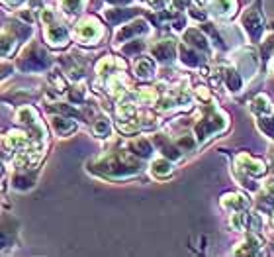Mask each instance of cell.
<instances>
[{
  "instance_id": "1",
  "label": "cell",
  "mask_w": 274,
  "mask_h": 257,
  "mask_svg": "<svg viewBox=\"0 0 274 257\" xmlns=\"http://www.w3.org/2000/svg\"><path fill=\"white\" fill-rule=\"evenodd\" d=\"M47 65H49V59L37 44H33L30 49H26L22 59H20V69H24V71H41Z\"/></svg>"
},
{
  "instance_id": "2",
  "label": "cell",
  "mask_w": 274,
  "mask_h": 257,
  "mask_svg": "<svg viewBox=\"0 0 274 257\" xmlns=\"http://www.w3.org/2000/svg\"><path fill=\"white\" fill-rule=\"evenodd\" d=\"M263 14L259 10V0L252 4L249 10L243 14V28L249 32V35L252 37V42H259L261 34H263Z\"/></svg>"
},
{
  "instance_id": "3",
  "label": "cell",
  "mask_w": 274,
  "mask_h": 257,
  "mask_svg": "<svg viewBox=\"0 0 274 257\" xmlns=\"http://www.w3.org/2000/svg\"><path fill=\"white\" fill-rule=\"evenodd\" d=\"M225 128V118L221 114H209L206 120H200V124L196 126V135L198 140H204L214 132H219Z\"/></svg>"
},
{
  "instance_id": "4",
  "label": "cell",
  "mask_w": 274,
  "mask_h": 257,
  "mask_svg": "<svg viewBox=\"0 0 274 257\" xmlns=\"http://www.w3.org/2000/svg\"><path fill=\"white\" fill-rule=\"evenodd\" d=\"M67 37H69V34H67L65 26L55 22L47 24V28H45V39L51 45H65Z\"/></svg>"
},
{
  "instance_id": "5",
  "label": "cell",
  "mask_w": 274,
  "mask_h": 257,
  "mask_svg": "<svg viewBox=\"0 0 274 257\" xmlns=\"http://www.w3.org/2000/svg\"><path fill=\"white\" fill-rule=\"evenodd\" d=\"M102 35V28L94 20H87L78 26V37L85 42H96Z\"/></svg>"
},
{
  "instance_id": "6",
  "label": "cell",
  "mask_w": 274,
  "mask_h": 257,
  "mask_svg": "<svg viewBox=\"0 0 274 257\" xmlns=\"http://www.w3.org/2000/svg\"><path fill=\"white\" fill-rule=\"evenodd\" d=\"M153 55L157 57V59H161V61H171L173 57H175V42L173 39H163L161 44L153 45Z\"/></svg>"
},
{
  "instance_id": "7",
  "label": "cell",
  "mask_w": 274,
  "mask_h": 257,
  "mask_svg": "<svg viewBox=\"0 0 274 257\" xmlns=\"http://www.w3.org/2000/svg\"><path fill=\"white\" fill-rule=\"evenodd\" d=\"M149 28H147V24L143 22V20H137V22L130 24V26H125L123 30H121L120 34H118V42H125V39H130L133 35H139V34H145Z\"/></svg>"
},
{
  "instance_id": "8",
  "label": "cell",
  "mask_w": 274,
  "mask_h": 257,
  "mask_svg": "<svg viewBox=\"0 0 274 257\" xmlns=\"http://www.w3.org/2000/svg\"><path fill=\"white\" fill-rule=\"evenodd\" d=\"M184 39H186L188 44L192 45V47H196L200 51H204V53H208V39L204 37V34H200V30H188L186 34H184Z\"/></svg>"
},
{
  "instance_id": "9",
  "label": "cell",
  "mask_w": 274,
  "mask_h": 257,
  "mask_svg": "<svg viewBox=\"0 0 274 257\" xmlns=\"http://www.w3.org/2000/svg\"><path fill=\"white\" fill-rule=\"evenodd\" d=\"M53 130L57 132L59 135H69L71 132H75L77 130V124L73 122V120H69V118H61V116H55L53 120Z\"/></svg>"
},
{
  "instance_id": "10",
  "label": "cell",
  "mask_w": 274,
  "mask_h": 257,
  "mask_svg": "<svg viewBox=\"0 0 274 257\" xmlns=\"http://www.w3.org/2000/svg\"><path fill=\"white\" fill-rule=\"evenodd\" d=\"M239 161H241L243 169H245L247 173H251V175H263L264 173L263 161H257V159H252V157H249V155H241Z\"/></svg>"
},
{
  "instance_id": "11",
  "label": "cell",
  "mask_w": 274,
  "mask_h": 257,
  "mask_svg": "<svg viewBox=\"0 0 274 257\" xmlns=\"http://www.w3.org/2000/svg\"><path fill=\"white\" fill-rule=\"evenodd\" d=\"M155 144L163 151L164 157H168V159H180V151L173 144H166V140H164L163 135H155Z\"/></svg>"
},
{
  "instance_id": "12",
  "label": "cell",
  "mask_w": 274,
  "mask_h": 257,
  "mask_svg": "<svg viewBox=\"0 0 274 257\" xmlns=\"http://www.w3.org/2000/svg\"><path fill=\"white\" fill-rule=\"evenodd\" d=\"M130 147H132L133 153H135V155H139V157H149L151 155V151H153L151 144H149L145 137H137V140H133L132 144H130Z\"/></svg>"
},
{
  "instance_id": "13",
  "label": "cell",
  "mask_w": 274,
  "mask_h": 257,
  "mask_svg": "<svg viewBox=\"0 0 274 257\" xmlns=\"http://www.w3.org/2000/svg\"><path fill=\"white\" fill-rule=\"evenodd\" d=\"M180 59H182V63H186L190 67H198V65H202V57L198 55L196 51H192L190 47H180Z\"/></svg>"
},
{
  "instance_id": "14",
  "label": "cell",
  "mask_w": 274,
  "mask_h": 257,
  "mask_svg": "<svg viewBox=\"0 0 274 257\" xmlns=\"http://www.w3.org/2000/svg\"><path fill=\"white\" fill-rule=\"evenodd\" d=\"M221 202H223L225 208H231V210H243L247 206V201L243 199L241 194H225Z\"/></svg>"
},
{
  "instance_id": "15",
  "label": "cell",
  "mask_w": 274,
  "mask_h": 257,
  "mask_svg": "<svg viewBox=\"0 0 274 257\" xmlns=\"http://www.w3.org/2000/svg\"><path fill=\"white\" fill-rule=\"evenodd\" d=\"M151 73H153V63H151L147 57H143V59H139V61L135 63V75H137V77L147 78Z\"/></svg>"
},
{
  "instance_id": "16",
  "label": "cell",
  "mask_w": 274,
  "mask_h": 257,
  "mask_svg": "<svg viewBox=\"0 0 274 257\" xmlns=\"http://www.w3.org/2000/svg\"><path fill=\"white\" fill-rule=\"evenodd\" d=\"M151 171H153L155 175H159V177L168 175V173H171V163H168V159H157V161H153Z\"/></svg>"
},
{
  "instance_id": "17",
  "label": "cell",
  "mask_w": 274,
  "mask_h": 257,
  "mask_svg": "<svg viewBox=\"0 0 274 257\" xmlns=\"http://www.w3.org/2000/svg\"><path fill=\"white\" fill-rule=\"evenodd\" d=\"M135 16V12H121V10H108L106 12V20L110 24H118V20H128V18H132Z\"/></svg>"
},
{
  "instance_id": "18",
  "label": "cell",
  "mask_w": 274,
  "mask_h": 257,
  "mask_svg": "<svg viewBox=\"0 0 274 257\" xmlns=\"http://www.w3.org/2000/svg\"><path fill=\"white\" fill-rule=\"evenodd\" d=\"M225 83H227V87H229L231 90L241 89V78L237 75V71H233V69H227V71H225Z\"/></svg>"
},
{
  "instance_id": "19",
  "label": "cell",
  "mask_w": 274,
  "mask_h": 257,
  "mask_svg": "<svg viewBox=\"0 0 274 257\" xmlns=\"http://www.w3.org/2000/svg\"><path fill=\"white\" fill-rule=\"evenodd\" d=\"M35 118H37V114L33 110L32 106H24L18 110V120L20 122H26V124H33L35 122Z\"/></svg>"
},
{
  "instance_id": "20",
  "label": "cell",
  "mask_w": 274,
  "mask_h": 257,
  "mask_svg": "<svg viewBox=\"0 0 274 257\" xmlns=\"http://www.w3.org/2000/svg\"><path fill=\"white\" fill-rule=\"evenodd\" d=\"M8 146L12 149H22V147L28 146V137L24 134H10L8 135Z\"/></svg>"
},
{
  "instance_id": "21",
  "label": "cell",
  "mask_w": 274,
  "mask_h": 257,
  "mask_svg": "<svg viewBox=\"0 0 274 257\" xmlns=\"http://www.w3.org/2000/svg\"><path fill=\"white\" fill-rule=\"evenodd\" d=\"M233 6H235L233 0H214V12H218V14L233 12Z\"/></svg>"
},
{
  "instance_id": "22",
  "label": "cell",
  "mask_w": 274,
  "mask_h": 257,
  "mask_svg": "<svg viewBox=\"0 0 274 257\" xmlns=\"http://www.w3.org/2000/svg\"><path fill=\"white\" fill-rule=\"evenodd\" d=\"M252 110L257 112V114H266V112L270 110V106H268V98L266 96H257L255 101H252Z\"/></svg>"
},
{
  "instance_id": "23",
  "label": "cell",
  "mask_w": 274,
  "mask_h": 257,
  "mask_svg": "<svg viewBox=\"0 0 274 257\" xmlns=\"http://www.w3.org/2000/svg\"><path fill=\"white\" fill-rule=\"evenodd\" d=\"M259 126H261V130H263V132L268 135V137H274V118H266V116H261V120H259Z\"/></svg>"
},
{
  "instance_id": "24",
  "label": "cell",
  "mask_w": 274,
  "mask_h": 257,
  "mask_svg": "<svg viewBox=\"0 0 274 257\" xmlns=\"http://www.w3.org/2000/svg\"><path fill=\"white\" fill-rule=\"evenodd\" d=\"M94 134L98 135V137H106L110 134V124L108 120H104V118H100L94 122Z\"/></svg>"
},
{
  "instance_id": "25",
  "label": "cell",
  "mask_w": 274,
  "mask_h": 257,
  "mask_svg": "<svg viewBox=\"0 0 274 257\" xmlns=\"http://www.w3.org/2000/svg\"><path fill=\"white\" fill-rule=\"evenodd\" d=\"M63 10L65 12H80L85 6V0H63Z\"/></svg>"
},
{
  "instance_id": "26",
  "label": "cell",
  "mask_w": 274,
  "mask_h": 257,
  "mask_svg": "<svg viewBox=\"0 0 274 257\" xmlns=\"http://www.w3.org/2000/svg\"><path fill=\"white\" fill-rule=\"evenodd\" d=\"M114 67H121L120 61H114L112 57H106V59H102L98 65V71L100 73H106V71H112Z\"/></svg>"
},
{
  "instance_id": "27",
  "label": "cell",
  "mask_w": 274,
  "mask_h": 257,
  "mask_svg": "<svg viewBox=\"0 0 274 257\" xmlns=\"http://www.w3.org/2000/svg\"><path fill=\"white\" fill-rule=\"evenodd\" d=\"M32 185H33V177H28V175L14 179V187H16V189H28V187H32Z\"/></svg>"
},
{
  "instance_id": "28",
  "label": "cell",
  "mask_w": 274,
  "mask_h": 257,
  "mask_svg": "<svg viewBox=\"0 0 274 257\" xmlns=\"http://www.w3.org/2000/svg\"><path fill=\"white\" fill-rule=\"evenodd\" d=\"M194 146H196V144H194V140H192L190 135H184V137H180V140H178V147H182L184 151H192Z\"/></svg>"
},
{
  "instance_id": "29",
  "label": "cell",
  "mask_w": 274,
  "mask_h": 257,
  "mask_svg": "<svg viewBox=\"0 0 274 257\" xmlns=\"http://www.w3.org/2000/svg\"><path fill=\"white\" fill-rule=\"evenodd\" d=\"M141 49H143V44H141V42H139V44L135 42V44H133L132 47H123V51H125V53H132V51H141Z\"/></svg>"
},
{
  "instance_id": "30",
  "label": "cell",
  "mask_w": 274,
  "mask_h": 257,
  "mask_svg": "<svg viewBox=\"0 0 274 257\" xmlns=\"http://www.w3.org/2000/svg\"><path fill=\"white\" fill-rule=\"evenodd\" d=\"M175 6L178 8V10H184L188 6V0H175Z\"/></svg>"
},
{
  "instance_id": "31",
  "label": "cell",
  "mask_w": 274,
  "mask_h": 257,
  "mask_svg": "<svg viewBox=\"0 0 274 257\" xmlns=\"http://www.w3.org/2000/svg\"><path fill=\"white\" fill-rule=\"evenodd\" d=\"M266 189H268V192H270V194L274 196V181H270V183L266 185Z\"/></svg>"
},
{
  "instance_id": "32",
  "label": "cell",
  "mask_w": 274,
  "mask_h": 257,
  "mask_svg": "<svg viewBox=\"0 0 274 257\" xmlns=\"http://www.w3.org/2000/svg\"><path fill=\"white\" fill-rule=\"evenodd\" d=\"M108 2H114V4H125V2H130V0H108Z\"/></svg>"
},
{
  "instance_id": "33",
  "label": "cell",
  "mask_w": 274,
  "mask_h": 257,
  "mask_svg": "<svg viewBox=\"0 0 274 257\" xmlns=\"http://www.w3.org/2000/svg\"><path fill=\"white\" fill-rule=\"evenodd\" d=\"M18 2H22V0H8V4H18Z\"/></svg>"
}]
</instances>
